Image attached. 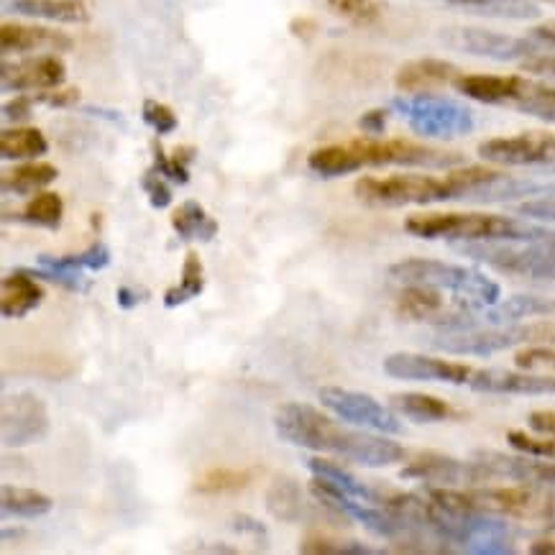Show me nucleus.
<instances>
[{"label":"nucleus","mask_w":555,"mask_h":555,"mask_svg":"<svg viewBox=\"0 0 555 555\" xmlns=\"http://www.w3.org/2000/svg\"><path fill=\"white\" fill-rule=\"evenodd\" d=\"M274 430L284 443L305 451L333 453L364 468H387L404 461L408 451L382 433L344 428L325 412L305 402H287L276 410Z\"/></svg>","instance_id":"nucleus-1"},{"label":"nucleus","mask_w":555,"mask_h":555,"mask_svg":"<svg viewBox=\"0 0 555 555\" xmlns=\"http://www.w3.org/2000/svg\"><path fill=\"white\" fill-rule=\"evenodd\" d=\"M504 175L492 167H453L443 177L433 175H389L361 177L356 182V197L379 208H402V205H433L448 201H472L476 192L502 182Z\"/></svg>","instance_id":"nucleus-2"},{"label":"nucleus","mask_w":555,"mask_h":555,"mask_svg":"<svg viewBox=\"0 0 555 555\" xmlns=\"http://www.w3.org/2000/svg\"><path fill=\"white\" fill-rule=\"evenodd\" d=\"M404 231L425 241H509V244H532L543 236V225L528 220L492 216V212H417L404 220Z\"/></svg>","instance_id":"nucleus-3"},{"label":"nucleus","mask_w":555,"mask_h":555,"mask_svg":"<svg viewBox=\"0 0 555 555\" xmlns=\"http://www.w3.org/2000/svg\"><path fill=\"white\" fill-rule=\"evenodd\" d=\"M389 276L402 284H425V287L451 292L455 302L474 312L492 308L502 300V287L492 276L464 264H448L438 259H402L389 267Z\"/></svg>","instance_id":"nucleus-4"},{"label":"nucleus","mask_w":555,"mask_h":555,"mask_svg":"<svg viewBox=\"0 0 555 555\" xmlns=\"http://www.w3.org/2000/svg\"><path fill=\"white\" fill-rule=\"evenodd\" d=\"M459 254L496 269V272L528 276L538 282H555V231L545 228L543 236L532 244H509V241H474L453 244Z\"/></svg>","instance_id":"nucleus-5"},{"label":"nucleus","mask_w":555,"mask_h":555,"mask_svg":"<svg viewBox=\"0 0 555 555\" xmlns=\"http://www.w3.org/2000/svg\"><path fill=\"white\" fill-rule=\"evenodd\" d=\"M391 111L408 120L417 137L451 141L468 137L476 128V116L468 105L436 95V92H415L391 101Z\"/></svg>","instance_id":"nucleus-6"},{"label":"nucleus","mask_w":555,"mask_h":555,"mask_svg":"<svg viewBox=\"0 0 555 555\" xmlns=\"http://www.w3.org/2000/svg\"><path fill=\"white\" fill-rule=\"evenodd\" d=\"M438 351L455 356H492L515 346H555V323L479 325V328L448 331L433 340Z\"/></svg>","instance_id":"nucleus-7"},{"label":"nucleus","mask_w":555,"mask_h":555,"mask_svg":"<svg viewBox=\"0 0 555 555\" xmlns=\"http://www.w3.org/2000/svg\"><path fill=\"white\" fill-rule=\"evenodd\" d=\"M356 167H425V169H453L464 165V156L415 144L404 139H359L348 141Z\"/></svg>","instance_id":"nucleus-8"},{"label":"nucleus","mask_w":555,"mask_h":555,"mask_svg":"<svg viewBox=\"0 0 555 555\" xmlns=\"http://www.w3.org/2000/svg\"><path fill=\"white\" fill-rule=\"evenodd\" d=\"M440 41L446 47L472 56H483L494 62H528L532 56L545 54V47L535 39L512 37V34L492 31L479 26H453L440 31Z\"/></svg>","instance_id":"nucleus-9"},{"label":"nucleus","mask_w":555,"mask_h":555,"mask_svg":"<svg viewBox=\"0 0 555 555\" xmlns=\"http://www.w3.org/2000/svg\"><path fill=\"white\" fill-rule=\"evenodd\" d=\"M318 400L325 410L344 423H351L356 428L382 433V436H400L404 430L402 420L395 412L376 402L366 391H356L346 387H323L318 391Z\"/></svg>","instance_id":"nucleus-10"},{"label":"nucleus","mask_w":555,"mask_h":555,"mask_svg":"<svg viewBox=\"0 0 555 555\" xmlns=\"http://www.w3.org/2000/svg\"><path fill=\"white\" fill-rule=\"evenodd\" d=\"M479 156L496 167L555 169V137L543 131H525L517 137L489 139L479 144Z\"/></svg>","instance_id":"nucleus-11"},{"label":"nucleus","mask_w":555,"mask_h":555,"mask_svg":"<svg viewBox=\"0 0 555 555\" xmlns=\"http://www.w3.org/2000/svg\"><path fill=\"white\" fill-rule=\"evenodd\" d=\"M402 479L428 481L436 487H481L496 476L479 461H459L443 453H420L400 472Z\"/></svg>","instance_id":"nucleus-12"},{"label":"nucleus","mask_w":555,"mask_h":555,"mask_svg":"<svg viewBox=\"0 0 555 555\" xmlns=\"http://www.w3.org/2000/svg\"><path fill=\"white\" fill-rule=\"evenodd\" d=\"M3 446L26 448L49 436V410L34 391H16L3 402Z\"/></svg>","instance_id":"nucleus-13"},{"label":"nucleus","mask_w":555,"mask_h":555,"mask_svg":"<svg viewBox=\"0 0 555 555\" xmlns=\"http://www.w3.org/2000/svg\"><path fill=\"white\" fill-rule=\"evenodd\" d=\"M384 374L402 382H440V384H468L474 369L459 361L433 359L423 353H391L384 359Z\"/></svg>","instance_id":"nucleus-14"},{"label":"nucleus","mask_w":555,"mask_h":555,"mask_svg":"<svg viewBox=\"0 0 555 555\" xmlns=\"http://www.w3.org/2000/svg\"><path fill=\"white\" fill-rule=\"evenodd\" d=\"M67 80V67L60 56L41 54L24 62H3L0 82L5 92H47L62 88Z\"/></svg>","instance_id":"nucleus-15"},{"label":"nucleus","mask_w":555,"mask_h":555,"mask_svg":"<svg viewBox=\"0 0 555 555\" xmlns=\"http://www.w3.org/2000/svg\"><path fill=\"white\" fill-rule=\"evenodd\" d=\"M468 387L481 395H555V372H509V369H479L468 379Z\"/></svg>","instance_id":"nucleus-16"},{"label":"nucleus","mask_w":555,"mask_h":555,"mask_svg":"<svg viewBox=\"0 0 555 555\" xmlns=\"http://www.w3.org/2000/svg\"><path fill=\"white\" fill-rule=\"evenodd\" d=\"M474 459L487 466L496 479H512L519 483H530V487H555V464H551V461H540V455L476 451Z\"/></svg>","instance_id":"nucleus-17"},{"label":"nucleus","mask_w":555,"mask_h":555,"mask_svg":"<svg viewBox=\"0 0 555 555\" xmlns=\"http://www.w3.org/2000/svg\"><path fill=\"white\" fill-rule=\"evenodd\" d=\"M555 312V302L545 300V297L538 295H512L507 300H500L492 308L476 310L466 320V328H479V325H515L519 320L528 318H547Z\"/></svg>","instance_id":"nucleus-18"},{"label":"nucleus","mask_w":555,"mask_h":555,"mask_svg":"<svg viewBox=\"0 0 555 555\" xmlns=\"http://www.w3.org/2000/svg\"><path fill=\"white\" fill-rule=\"evenodd\" d=\"M461 69L446 60L436 56H425V60L404 62L395 75L397 90L404 95H415V92H433L443 85H453L459 80Z\"/></svg>","instance_id":"nucleus-19"},{"label":"nucleus","mask_w":555,"mask_h":555,"mask_svg":"<svg viewBox=\"0 0 555 555\" xmlns=\"http://www.w3.org/2000/svg\"><path fill=\"white\" fill-rule=\"evenodd\" d=\"M0 49L3 54H26V52H67L73 49V39L67 34L54 31L47 26H26V24H11L5 21L0 26Z\"/></svg>","instance_id":"nucleus-20"},{"label":"nucleus","mask_w":555,"mask_h":555,"mask_svg":"<svg viewBox=\"0 0 555 555\" xmlns=\"http://www.w3.org/2000/svg\"><path fill=\"white\" fill-rule=\"evenodd\" d=\"M525 77L519 75H459L453 88L468 101L483 105H515Z\"/></svg>","instance_id":"nucleus-21"},{"label":"nucleus","mask_w":555,"mask_h":555,"mask_svg":"<svg viewBox=\"0 0 555 555\" xmlns=\"http://www.w3.org/2000/svg\"><path fill=\"white\" fill-rule=\"evenodd\" d=\"M397 312L412 323H436L443 328H448L455 318L453 312H446L443 292L425 287V284H404L400 297H397Z\"/></svg>","instance_id":"nucleus-22"},{"label":"nucleus","mask_w":555,"mask_h":555,"mask_svg":"<svg viewBox=\"0 0 555 555\" xmlns=\"http://www.w3.org/2000/svg\"><path fill=\"white\" fill-rule=\"evenodd\" d=\"M3 295H0V312H3L5 320H21L26 318L28 312H34L44 302L47 292L37 282L28 269H18V272H11L5 276L3 284H0Z\"/></svg>","instance_id":"nucleus-23"},{"label":"nucleus","mask_w":555,"mask_h":555,"mask_svg":"<svg viewBox=\"0 0 555 555\" xmlns=\"http://www.w3.org/2000/svg\"><path fill=\"white\" fill-rule=\"evenodd\" d=\"M3 9L26 18L52 24H88L90 9L85 0H3Z\"/></svg>","instance_id":"nucleus-24"},{"label":"nucleus","mask_w":555,"mask_h":555,"mask_svg":"<svg viewBox=\"0 0 555 555\" xmlns=\"http://www.w3.org/2000/svg\"><path fill=\"white\" fill-rule=\"evenodd\" d=\"M267 509L269 515L274 519H280V522H300L305 517V512H308V504H305V496H302V489L300 483L295 479H289V476H276V479L269 483L267 489Z\"/></svg>","instance_id":"nucleus-25"},{"label":"nucleus","mask_w":555,"mask_h":555,"mask_svg":"<svg viewBox=\"0 0 555 555\" xmlns=\"http://www.w3.org/2000/svg\"><path fill=\"white\" fill-rule=\"evenodd\" d=\"M172 228L180 241H203V244H210L220 231L218 220L210 218L208 210L197 201H184L182 205H177V210L172 212Z\"/></svg>","instance_id":"nucleus-26"},{"label":"nucleus","mask_w":555,"mask_h":555,"mask_svg":"<svg viewBox=\"0 0 555 555\" xmlns=\"http://www.w3.org/2000/svg\"><path fill=\"white\" fill-rule=\"evenodd\" d=\"M49 152V141L39 128L21 126L0 133V156L5 162H31Z\"/></svg>","instance_id":"nucleus-27"},{"label":"nucleus","mask_w":555,"mask_h":555,"mask_svg":"<svg viewBox=\"0 0 555 555\" xmlns=\"http://www.w3.org/2000/svg\"><path fill=\"white\" fill-rule=\"evenodd\" d=\"M111 264V248L103 241L85 248L80 254L69 256H49L41 254L37 259V267L49 269V272H101Z\"/></svg>","instance_id":"nucleus-28"},{"label":"nucleus","mask_w":555,"mask_h":555,"mask_svg":"<svg viewBox=\"0 0 555 555\" xmlns=\"http://www.w3.org/2000/svg\"><path fill=\"white\" fill-rule=\"evenodd\" d=\"M391 408L400 412L402 417L412 420V423H443V420H451L455 415L451 404L440 400V397L417 395V391L391 397Z\"/></svg>","instance_id":"nucleus-29"},{"label":"nucleus","mask_w":555,"mask_h":555,"mask_svg":"<svg viewBox=\"0 0 555 555\" xmlns=\"http://www.w3.org/2000/svg\"><path fill=\"white\" fill-rule=\"evenodd\" d=\"M54 502L37 489H21V487H3L0 492V512L5 519H39L52 512Z\"/></svg>","instance_id":"nucleus-30"},{"label":"nucleus","mask_w":555,"mask_h":555,"mask_svg":"<svg viewBox=\"0 0 555 555\" xmlns=\"http://www.w3.org/2000/svg\"><path fill=\"white\" fill-rule=\"evenodd\" d=\"M56 167L47 165V162H26L11 172L3 175V192L5 195H34V192H41L49 188L56 180Z\"/></svg>","instance_id":"nucleus-31"},{"label":"nucleus","mask_w":555,"mask_h":555,"mask_svg":"<svg viewBox=\"0 0 555 555\" xmlns=\"http://www.w3.org/2000/svg\"><path fill=\"white\" fill-rule=\"evenodd\" d=\"M254 479H256V468L220 466V468H210V472H205L201 479L195 481V492L208 494V496L236 494L251 487Z\"/></svg>","instance_id":"nucleus-32"},{"label":"nucleus","mask_w":555,"mask_h":555,"mask_svg":"<svg viewBox=\"0 0 555 555\" xmlns=\"http://www.w3.org/2000/svg\"><path fill=\"white\" fill-rule=\"evenodd\" d=\"M205 289V267L203 259L197 256V251H188L184 254V264H182V276L180 284L169 287L165 292V308L175 310L180 305H188L195 297H201Z\"/></svg>","instance_id":"nucleus-33"},{"label":"nucleus","mask_w":555,"mask_h":555,"mask_svg":"<svg viewBox=\"0 0 555 555\" xmlns=\"http://www.w3.org/2000/svg\"><path fill=\"white\" fill-rule=\"evenodd\" d=\"M443 3L455 5V9L479 13V16H494V18L528 21V18L540 16V9L535 3H530V0H443Z\"/></svg>","instance_id":"nucleus-34"},{"label":"nucleus","mask_w":555,"mask_h":555,"mask_svg":"<svg viewBox=\"0 0 555 555\" xmlns=\"http://www.w3.org/2000/svg\"><path fill=\"white\" fill-rule=\"evenodd\" d=\"M512 108H517L519 113H528L532 118L545 120V124H555V88L553 85L535 82L525 77L522 90H519Z\"/></svg>","instance_id":"nucleus-35"},{"label":"nucleus","mask_w":555,"mask_h":555,"mask_svg":"<svg viewBox=\"0 0 555 555\" xmlns=\"http://www.w3.org/2000/svg\"><path fill=\"white\" fill-rule=\"evenodd\" d=\"M62 218H64V201L56 195V192H47V190H41L39 195H34L31 201L26 203V208L16 216V220H21V223L49 228V231L60 228Z\"/></svg>","instance_id":"nucleus-36"},{"label":"nucleus","mask_w":555,"mask_h":555,"mask_svg":"<svg viewBox=\"0 0 555 555\" xmlns=\"http://www.w3.org/2000/svg\"><path fill=\"white\" fill-rule=\"evenodd\" d=\"M308 468L315 476H323V479H328L331 483H336L338 489H344L346 494L356 496V500L361 502H369V504H376V489L366 487L364 481H359L351 472H346L340 464H333V461H325V459H310L308 461Z\"/></svg>","instance_id":"nucleus-37"},{"label":"nucleus","mask_w":555,"mask_h":555,"mask_svg":"<svg viewBox=\"0 0 555 555\" xmlns=\"http://www.w3.org/2000/svg\"><path fill=\"white\" fill-rule=\"evenodd\" d=\"M300 553L308 555H374L384 553L379 547H369L364 543H356V540H333L323 535L305 538L300 543Z\"/></svg>","instance_id":"nucleus-38"},{"label":"nucleus","mask_w":555,"mask_h":555,"mask_svg":"<svg viewBox=\"0 0 555 555\" xmlns=\"http://www.w3.org/2000/svg\"><path fill=\"white\" fill-rule=\"evenodd\" d=\"M190 159H192L190 149H177V152L169 156L159 144L154 146V169L175 184L190 182V167H188Z\"/></svg>","instance_id":"nucleus-39"},{"label":"nucleus","mask_w":555,"mask_h":555,"mask_svg":"<svg viewBox=\"0 0 555 555\" xmlns=\"http://www.w3.org/2000/svg\"><path fill=\"white\" fill-rule=\"evenodd\" d=\"M325 3L336 16L356 26H372L382 16V5L376 0H325Z\"/></svg>","instance_id":"nucleus-40"},{"label":"nucleus","mask_w":555,"mask_h":555,"mask_svg":"<svg viewBox=\"0 0 555 555\" xmlns=\"http://www.w3.org/2000/svg\"><path fill=\"white\" fill-rule=\"evenodd\" d=\"M507 443L515 448L517 453H530V455H540V459H551L555 461V436H530L525 430H509L507 433Z\"/></svg>","instance_id":"nucleus-41"},{"label":"nucleus","mask_w":555,"mask_h":555,"mask_svg":"<svg viewBox=\"0 0 555 555\" xmlns=\"http://www.w3.org/2000/svg\"><path fill=\"white\" fill-rule=\"evenodd\" d=\"M141 190L146 192L149 205H152L154 210H165L172 205V188H169V180L156 172L154 167L141 177Z\"/></svg>","instance_id":"nucleus-42"},{"label":"nucleus","mask_w":555,"mask_h":555,"mask_svg":"<svg viewBox=\"0 0 555 555\" xmlns=\"http://www.w3.org/2000/svg\"><path fill=\"white\" fill-rule=\"evenodd\" d=\"M517 369L528 372H555V346H528L515 356Z\"/></svg>","instance_id":"nucleus-43"},{"label":"nucleus","mask_w":555,"mask_h":555,"mask_svg":"<svg viewBox=\"0 0 555 555\" xmlns=\"http://www.w3.org/2000/svg\"><path fill=\"white\" fill-rule=\"evenodd\" d=\"M141 118H144V124L152 126L154 131L159 133V137H167V133H172L177 124H180V120H177V116H175V111L169 108V105L159 103V101H146L144 108H141Z\"/></svg>","instance_id":"nucleus-44"},{"label":"nucleus","mask_w":555,"mask_h":555,"mask_svg":"<svg viewBox=\"0 0 555 555\" xmlns=\"http://www.w3.org/2000/svg\"><path fill=\"white\" fill-rule=\"evenodd\" d=\"M233 530H236L238 535H248L256 545H259V543H261V547L269 545L267 525H261L259 519H254L251 515H236V517H233Z\"/></svg>","instance_id":"nucleus-45"},{"label":"nucleus","mask_w":555,"mask_h":555,"mask_svg":"<svg viewBox=\"0 0 555 555\" xmlns=\"http://www.w3.org/2000/svg\"><path fill=\"white\" fill-rule=\"evenodd\" d=\"M517 216L532 220H551V223H555V197H538V201L517 205Z\"/></svg>","instance_id":"nucleus-46"},{"label":"nucleus","mask_w":555,"mask_h":555,"mask_svg":"<svg viewBox=\"0 0 555 555\" xmlns=\"http://www.w3.org/2000/svg\"><path fill=\"white\" fill-rule=\"evenodd\" d=\"M31 113H34V98L28 95L13 98V101L3 103V118L13 120V124H24V120L31 118Z\"/></svg>","instance_id":"nucleus-47"},{"label":"nucleus","mask_w":555,"mask_h":555,"mask_svg":"<svg viewBox=\"0 0 555 555\" xmlns=\"http://www.w3.org/2000/svg\"><path fill=\"white\" fill-rule=\"evenodd\" d=\"M37 101L52 105V108H69V105H75L77 101H80V90H75V88H69V90H60V88L47 90V92H41Z\"/></svg>","instance_id":"nucleus-48"},{"label":"nucleus","mask_w":555,"mask_h":555,"mask_svg":"<svg viewBox=\"0 0 555 555\" xmlns=\"http://www.w3.org/2000/svg\"><path fill=\"white\" fill-rule=\"evenodd\" d=\"M359 126H361V131L369 133V137H382L384 128H387V111L384 108L366 111L364 116L359 118Z\"/></svg>","instance_id":"nucleus-49"},{"label":"nucleus","mask_w":555,"mask_h":555,"mask_svg":"<svg viewBox=\"0 0 555 555\" xmlns=\"http://www.w3.org/2000/svg\"><path fill=\"white\" fill-rule=\"evenodd\" d=\"M528 425L540 436H555V410H535L530 412Z\"/></svg>","instance_id":"nucleus-50"},{"label":"nucleus","mask_w":555,"mask_h":555,"mask_svg":"<svg viewBox=\"0 0 555 555\" xmlns=\"http://www.w3.org/2000/svg\"><path fill=\"white\" fill-rule=\"evenodd\" d=\"M525 69H530V73H540V75H551L555 77V54L547 56V54H540V56H532V60L522 62Z\"/></svg>","instance_id":"nucleus-51"},{"label":"nucleus","mask_w":555,"mask_h":555,"mask_svg":"<svg viewBox=\"0 0 555 555\" xmlns=\"http://www.w3.org/2000/svg\"><path fill=\"white\" fill-rule=\"evenodd\" d=\"M530 37L538 41V44H543L545 49H553L555 52V21H545V24L535 26L530 31Z\"/></svg>","instance_id":"nucleus-52"},{"label":"nucleus","mask_w":555,"mask_h":555,"mask_svg":"<svg viewBox=\"0 0 555 555\" xmlns=\"http://www.w3.org/2000/svg\"><path fill=\"white\" fill-rule=\"evenodd\" d=\"M141 300H144V297H139V292L133 287H128V284L118 287V292H116V302L120 310H133Z\"/></svg>","instance_id":"nucleus-53"},{"label":"nucleus","mask_w":555,"mask_h":555,"mask_svg":"<svg viewBox=\"0 0 555 555\" xmlns=\"http://www.w3.org/2000/svg\"><path fill=\"white\" fill-rule=\"evenodd\" d=\"M540 522H543L547 530H553V532H555V487L547 489L545 512H543V519H540Z\"/></svg>","instance_id":"nucleus-54"},{"label":"nucleus","mask_w":555,"mask_h":555,"mask_svg":"<svg viewBox=\"0 0 555 555\" xmlns=\"http://www.w3.org/2000/svg\"><path fill=\"white\" fill-rule=\"evenodd\" d=\"M289 28H292V34H295V37L310 39L312 31H315V24H312L310 18H295V21H292Z\"/></svg>","instance_id":"nucleus-55"},{"label":"nucleus","mask_w":555,"mask_h":555,"mask_svg":"<svg viewBox=\"0 0 555 555\" xmlns=\"http://www.w3.org/2000/svg\"><path fill=\"white\" fill-rule=\"evenodd\" d=\"M532 555H555V540H535L530 545Z\"/></svg>","instance_id":"nucleus-56"}]
</instances>
